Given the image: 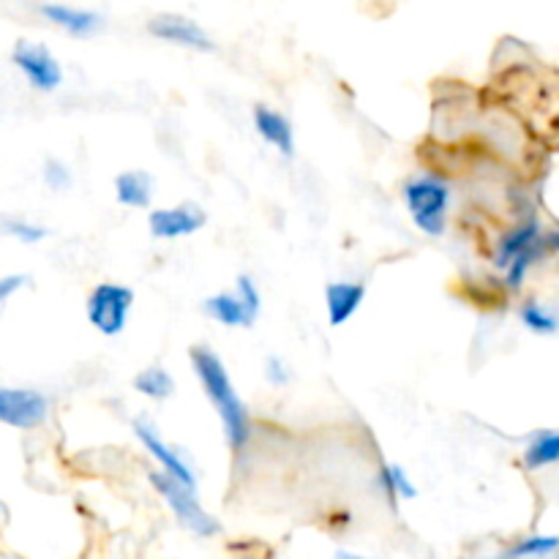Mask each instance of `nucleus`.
Returning <instances> with one entry per match:
<instances>
[{
	"instance_id": "f257e3e1",
	"label": "nucleus",
	"mask_w": 559,
	"mask_h": 559,
	"mask_svg": "<svg viewBox=\"0 0 559 559\" xmlns=\"http://www.w3.org/2000/svg\"><path fill=\"white\" fill-rule=\"evenodd\" d=\"M191 364H194L197 380H200L207 402L216 407L218 418H222L227 445L233 448V451H240L251 437V420L249 409L240 402L238 391H235L233 380H229L227 366L222 364V358H218L213 349L205 347L191 349Z\"/></svg>"
},
{
	"instance_id": "f03ea898",
	"label": "nucleus",
	"mask_w": 559,
	"mask_h": 559,
	"mask_svg": "<svg viewBox=\"0 0 559 559\" xmlns=\"http://www.w3.org/2000/svg\"><path fill=\"white\" fill-rule=\"evenodd\" d=\"M404 202H407L415 227L420 233L431 235V238H440L445 233V216L448 205H451V189H448L445 180L431 178V175L409 180L404 186Z\"/></svg>"
},
{
	"instance_id": "7ed1b4c3",
	"label": "nucleus",
	"mask_w": 559,
	"mask_h": 559,
	"mask_svg": "<svg viewBox=\"0 0 559 559\" xmlns=\"http://www.w3.org/2000/svg\"><path fill=\"white\" fill-rule=\"evenodd\" d=\"M151 484L153 489L158 491V495L167 500V506L173 508L175 519H178L180 524H183L189 533L200 535V538H211V535H216L218 530V522L211 516V513H205V508L200 506V500H197V491L186 489L183 484H178L175 478H169V475H164L162 469H156V473H151Z\"/></svg>"
},
{
	"instance_id": "20e7f679",
	"label": "nucleus",
	"mask_w": 559,
	"mask_h": 559,
	"mask_svg": "<svg viewBox=\"0 0 559 559\" xmlns=\"http://www.w3.org/2000/svg\"><path fill=\"white\" fill-rule=\"evenodd\" d=\"M131 304H134V293L123 284H98L87 298V320L104 336H118L129 322Z\"/></svg>"
},
{
	"instance_id": "39448f33",
	"label": "nucleus",
	"mask_w": 559,
	"mask_h": 559,
	"mask_svg": "<svg viewBox=\"0 0 559 559\" xmlns=\"http://www.w3.org/2000/svg\"><path fill=\"white\" fill-rule=\"evenodd\" d=\"M11 60H14L16 69L25 74V80L31 82L36 91H55V87L63 82V69H60L58 60L52 58L47 47L31 41H20L11 52Z\"/></svg>"
},
{
	"instance_id": "423d86ee",
	"label": "nucleus",
	"mask_w": 559,
	"mask_h": 559,
	"mask_svg": "<svg viewBox=\"0 0 559 559\" xmlns=\"http://www.w3.org/2000/svg\"><path fill=\"white\" fill-rule=\"evenodd\" d=\"M47 418V399L25 388H0V424L33 429Z\"/></svg>"
},
{
	"instance_id": "0eeeda50",
	"label": "nucleus",
	"mask_w": 559,
	"mask_h": 559,
	"mask_svg": "<svg viewBox=\"0 0 559 559\" xmlns=\"http://www.w3.org/2000/svg\"><path fill=\"white\" fill-rule=\"evenodd\" d=\"M134 435L140 437V442L145 445V451L151 453L153 459H156L158 464H162V473L169 475V478H175L178 484H183L186 489L197 491V478H194V469L189 467V462H186L183 456H180L175 448H169L167 442L162 440V437L156 435V431L151 429V426L145 424V420H136L134 424Z\"/></svg>"
},
{
	"instance_id": "6e6552de",
	"label": "nucleus",
	"mask_w": 559,
	"mask_h": 559,
	"mask_svg": "<svg viewBox=\"0 0 559 559\" xmlns=\"http://www.w3.org/2000/svg\"><path fill=\"white\" fill-rule=\"evenodd\" d=\"M151 235L162 240H175L186 238V235H194L197 229L205 227V213L197 205H178V207H162V211H153L151 218Z\"/></svg>"
},
{
	"instance_id": "1a4fd4ad",
	"label": "nucleus",
	"mask_w": 559,
	"mask_h": 559,
	"mask_svg": "<svg viewBox=\"0 0 559 559\" xmlns=\"http://www.w3.org/2000/svg\"><path fill=\"white\" fill-rule=\"evenodd\" d=\"M147 31H151L156 38H162V41L178 44V47L202 49V52L213 49V41L205 33V27L197 25L194 20H186V16H175V14L156 16V20L147 25Z\"/></svg>"
},
{
	"instance_id": "9d476101",
	"label": "nucleus",
	"mask_w": 559,
	"mask_h": 559,
	"mask_svg": "<svg viewBox=\"0 0 559 559\" xmlns=\"http://www.w3.org/2000/svg\"><path fill=\"white\" fill-rule=\"evenodd\" d=\"M44 16H47L52 25L63 27L69 36L76 38H87L93 33L102 31V14L91 9H76V5H66V3H44L38 5Z\"/></svg>"
},
{
	"instance_id": "9b49d317",
	"label": "nucleus",
	"mask_w": 559,
	"mask_h": 559,
	"mask_svg": "<svg viewBox=\"0 0 559 559\" xmlns=\"http://www.w3.org/2000/svg\"><path fill=\"white\" fill-rule=\"evenodd\" d=\"M366 298V284L360 282H331L325 287L328 322L333 328H342L344 322L353 320L355 311L360 309Z\"/></svg>"
},
{
	"instance_id": "f8f14e48",
	"label": "nucleus",
	"mask_w": 559,
	"mask_h": 559,
	"mask_svg": "<svg viewBox=\"0 0 559 559\" xmlns=\"http://www.w3.org/2000/svg\"><path fill=\"white\" fill-rule=\"evenodd\" d=\"M205 311L213 317L216 322L227 328H251L254 325L257 314L260 311L251 309L249 304H243L238 293H218L213 298L205 300Z\"/></svg>"
},
{
	"instance_id": "ddd939ff",
	"label": "nucleus",
	"mask_w": 559,
	"mask_h": 559,
	"mask_svg": "<svg viewBox=\"0 0 559 559\" xmlns=\"http://www.w3.org/2000/svg\"><path fill=\"white\" fill-rule=\"evenodd\" d=\"M254 126L260 131V136L265 142H271L276 151H282V156H293L295 153V131L293 123L284 118L282 112L271 107H257L254 109Z\"/></svg>"
},
{
	"instance_id": "4468645a",
	"label": "nucleus",
	"mask_w": 559,
	"mask_h": 559,
	"mask_svg": "<svg viewBox=\"0 0 559 559\" xmlns=\"http://www.w3.org/2000/svg\"><path fill=\"white\" fill-rule=\"evenodd\" d=\"M540 238H544V229H540L538 222H527V224H522V227H516L513 233H508L506 238L497 243V254H495L497 265L506 271V267L511 265L516 257H522L524 251H530L533 246H538Z\"/></svg>"
},
{
	"instance_id": "2eb2a0df",
	"label": "nucleus",
	"mask_w": 559,
	"mask_h": 559,
	"mask_svg": "<svg viewBox=\"0 0 559 559\" xmlns=\"http://www.w3.org/2000/svg\"><path fill=\"white\" fill-rule=\"evenodd\" d=\"M153 194V178L147 173H120L115 178V197L120 205L129 207H147Z\"/></svg>"
},
{
	"instance_id": "dca6fc26",
	"label": "nucleus",
	"mask_w": 559,
	"mask_h": 559,
	"mask_svg": "<svg viewBox=\"0 0 559 559\" xmlns=\"http://www.w3.org/2000/svg\"><path fill=\"white\" fill-rule=\"evenodd\" d=\"M559 456V437L557 431H538L530 437L527 451H524V467L527 469H544L557 464Z\"/></svg>"
},
{
	"instance_id": "f3484780",
	"label": "nucleus",
	"mask_w": 559,
	"mask_h": 559,
	"mask_svg": "<svg viewBox=\"0 0 559 559\" xmlns=\"http://www.w3.org/2000/svg\"><path fill=\"white\" fill-rule=\"evenodd\" d=\"M555 246H557V235L549 233V235H544V238H540L538 246H533V249L524 251L522 257H516V260H513L511 265L506 267L508 287H511V289L522 287V282H524V278H527V273H530V267H533V262L540 260V257H544V254H549V251L555 249Z\"/></svg>"
},
{
	"instance_id": "a211bd4d",
	"label": "nucleus",
	"mask_w": 559,
	"mask_h": 559,
	"mask_svg": "<svg viewBox=\"0 0 559 559\" xmlns=\"http://www.w3.org/2000/svg\"><path fill=\"white\" fill-rule=\"evenodd\" d=\"M134 391L142 393V396L153 399V402H164L175 393V380L158 366H151V369L140 371L134 377Z\"/></svg>"
},
{
	"instance_id": "6ab92c4d",
	"label": "nucleus",
	"mask_w": 559,
	"mask_h": 559,
	"mask_svg": "<svg viewBox=\"0 0 559 559\" xmlns=\"http://www.w3.org/2000/svg\"><path fill=\"white\" fill-rule=\"evenodd\" d=\"M380 484L382 489L388 491L391 500H415V497H418V489H415L409 475L404 473V467H399V464H388V467H382Z\"/></svg>"
},
{
	"instance_id": "aec40b11",
	"label": "nucleus",
	"mask_w": 559,
	"mask_h": 559,
	"mask_svg": "<svg viewBox=\"0 0 559 559\" xmlns=\"http://www.w3.org/2000/svg\"><path fill=\"white\" fill-rule=\"evenodd\" d=\"M557 551V538L555 535H535V538L522 540L513 549H508L506 559H544L551 557Z\"/></svg>"
},
{
	"instance_id": "412c9836",
	"label": "nucleus",
	"mask_w": 559,
	"mask_h": 559,
	"mask_svg": "<svg viewBox=\"0 0 559 559\" xmlns=\"http://www.w3.org/2000/svg\"><path fill=\"white\" fill-rule=\"evenodd\" d=\"M522 322L533 333H540V336H551V333H557V317L538 304L522 306Z\"/></svg>"
},
{
	"instance_id": "4be33fe9",
	"label": "nucleus",
	"mask_w": 559,
	"mask_h": 559,
	"mask_svg": "<svg viewBox=\"0 0 559 559\" xmlns=\"http://www.w3.org/2000/svg\"><path fill=\"white\" fill-rule=\"evenodd\" d=\"M0 229H3L5 235H11L14 240H20V243H38V240L47 238V229L36 227V224L31 222H22V218H3V222H0Z\"/></svg>"
},
{
	"instance_id": "5701e85b",
	"label": "nucleus",
	"mask_w": 559,
	"mask_h": 559,
	"mask_svg": "<svg viewBox=\"0 0 559 559\" xmlns=\"http://www.w3.org/2000/svg\"><path fill=\"white\" fill-rule=\"evenodd\" d=\"M44 180H47V186L52 191H63L71 186L69 169H66V164L58 162V158H49V162L44 164Z\"/></svg>"
},
{
	"instance_id": "b1692460",
	"label": "nucleus",
	"mask_w": 559,
	"mask_h": 559,
	"mask_svg": "<svg viewBox=\"0 0 559 559\" xmlns=\"http://www.w3.org/2000/svg\"><path fill=\"white\" fill-rule=\"evenodd\" d=\"M265 377H267V382H271V385H287L289 382V371L284 369V364L278 358H267L265 360Z\"/></svg>"
},
{
	"instance_id": "393cba45",
	"label": "nucleus",
	"mask_w": 559,
	"mask_h": 559,
	"mask_svg": "<svg viewBox=\"0 0 559 559\" xmlns=\"http://www.w3.org/2000/svg\"><path fill=\"white\" fill-rule=\"evenodd\" d=\"M25 282H27L25 276H5V278H0V304H3V300H9L11 295H14L16 289H20Z\"/></svg>"
},
{
	"instance_id": "a878e982",
	"label": "nucleus",
	"mask_w": 559,
	"mask_h": 559,
	"mask_svg": "<svg viewBox=\"0 0 559 559\" xmlns=\"http://www.w3.org/2000/svg\"><path fill=\"white\" fill-rule=\"evenodd\" d=\"M336 559H366V557H358V555H349V551H338Z\"/></svg>"
},
{
	"instance_id": "bb28decb",
	"label": "nucleus",
	"mask_w": 559,
	"mask_h": 559,
	"mask_svg": "<svg viewBox=\"0 0 559 559\" xmlns=\"http://www.w3.org/2000/svg\"><path fill=\"white\" fill-rule=\"evenodd\" d=\"M500 559H506V557H500Z\"/></svg>"
}]
</instances>
